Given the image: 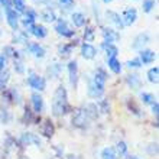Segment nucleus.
<instances>
[{
  "instance_id": "obj_1",
  "label": "nucleus",
  "mask_w": 159,
  "mask_h": 159,
  "mask_svg": "<svg viewBox=\"0 0 159 159\" xmlns=\"http://www.w3.org/2000/svg\"><path fill=\"white\" fill-rule=\"evenodd\" d=\"M68 111V96H67V90L64 85H59L54 93L52 97V113L54 116L59 117Z\"/></svg>"
},
{
  "instance_id": "obj_2",
  "label": "nucleus",
  "mask_w": 159,
  "mask_h": 159,
  "mask_svg": "<svg viewBox=\"0 0 159 159\" xmlns=\"http://www.w3.org/2000/svg\"><path fill=\"white\" fill-rule=\"evenodd\" d=\"M88 120H90V117H88L87 111L83 109H78L77 111H74V114H72V125L75 126V127H78V129L87 127Z\"/></svg>"
},
{
  "instance_id": "obj_3",
  "label": "nucleus",
  "mask_w": 159,
  "mask_h": 159,
  "mask_svg": "<svg viewBox=\"0 0 159 159\" xmlns=\"http://www.w3.org/2000/svg\"><path fill=\"white\" fill-rule=\"evenodd\" d=\"M28 85L30 88L36 90V91H43L46 87V81H45V78H42V77L36 75V74H30L28 77Z\"/></svg>"
},
{
  "instance_id": "obj_4",
  "label": "nucleus",
  "mask_w": 159,
  "mask_h": 159,
  "mask_svg": "<svg viewBox=\"0 0 159 159\" xmlns=\"http://www.w3.org/2000/svg\"><path fill=\"white\" fill-rule=\"evenodd\" d=\"M55 30H57L59 35L65 36V38H71V36L75 35V30H72L71 28L68 26L67 20H64V19H59V20L57 22V25H55Z\"/></svg>"
},
{
  "instance_id": "obj_5",
  "label": "nucleus",
  "mask_w": 159,
  "mask_h": 159,
  "mask_svg": "<svg viewBox=\"0 0 159 159\" xmlns=\"http://www.w3.org/2000/svg\"><path fill=\"white\" fill-rule=\"evenodd\" d=\"M103 93H104V84L96 83L93 80L90 85H88V96L93 97V98H98V97L103 96Z\"/></svg>"
},
{
  "instance_id": "obj_6",
  "label": "nucleus",
  "mask_w": 159,
  "mask_h": 159,
  "mask_svg": "<svg viewBox=\"0 0 159 159\" xmlns=\"http://www.w3.org/2000/svg\"><path fill=\"white\" fill-rule=\"evenodd\" d=\"M138 19V12H136V9L130 7V9H126L125 13H123V16H121V20H123V25L125 26H130L133 25L134 22Z\"/></svg>"
},
{
  "instance_id": "obj_7",
  "label": "nucleus",
  "mask_w": 159,
  "mask_h": 159,
  "mask_svg": "<svg viewBox=\"0 0 159 159\" xmlns=\"http://www.w3.org/2000/svg\"><path fill=\"white\" fill-rule=\"evenodd\" d=\"M6 19H7L9 26H10L12 29L17 30V28H19V15H17L13 9L6 10Z\"/></svg>"
},
{
  "instance_id": "obj_8",
  "label": "nucleus",
  "mask_w": 159,
  "mask_h": 159,
  "mask_svg": "<svg viewBox=\"0 0 159 159\" xmlns=\"http://www.w3.org/2000/svg\"><path fill=\"white\" fill-rule=\"evenodd\" d=\"M68 74H70V83L72 85H77V81H78V65H77V61H70L68 62Z\"/></svg>"
},
{
  "instance_id": "obj_9",
  "label": "nucleus",
  "mask_w": 159,
  "mask_h": 159,
  "mask_svg": "<svg viewBox=\"0 0 159 159\" xmlns=\"http://www.w3.org/2000/svg\"><path fill=\"white\" fill-rule=\"evenodd\" d=\"M30 101H32L35 113H41L42 110H43V98H42V96L39 93H34L30 96Z\"/></svg>"
},
{
  "instance_id": "obj_10",
  "label": "nucleus",
  "mask_w": 159,
  "mask_h": 159,
  "mask_svg": "<svg viewBox=\"0 0 159 159\" xmlns=\"http://www.w3.org/2000/svg\"><path fill=\"white\" fill-rule=\"evenodd\" d=\"M81 55L85 59H93L97 55V49L91 43H83V46H81Z\"/></svg>"
},
{
  "instance_id": "obj_11",
  "label": "nucleus",
  "mask_w": 159,
  "mask_h": 159,
  "mask_svg": "<svg viewBox=\"0 0 159 159\" xmlns=\"http://www.w3.org/2000/svg\"><path fill=\"white\" fill-rule=\"evenodd\" d=\"M156 58V54L153 52V51L151 49H142L140 51V58H139V61L142 64H152L153 61H155Z\"/></svg>"
},
{
  "instance_id": "obj_12",
  "label": "nucleus",
  "mask_w": 159,
  "mask_h": 159,
  "mask_svg": "<svg viewBox=\"0 0 159 159\" xmlns=\"http://www.w3.org/2000/svg\"><path fill=\"white\" fill-rule=\"evenodd\" d=\"M149 42V35L148 34H139L136 38H134V42L132 43V48L133 49H142L143 45H146Z\"/></svg>"
},
{
  "instance_id": "obj_13",
  "label": "nucleus",
  "mask_w": 159,
  "mask_h": 159,
  "mask_svg": "<svg viewBox=\"0 0 159 159\" xmlns=\"http://www.w3.org/2000/svg\"><path fill=\"white\" fill-rule=\"evenodd\" d=\"M28 29H29L30 34L35 35L36 38H45L46 35H48V29L42 25H32V26H29Z\"/></svg>"
},
{
  "instance_id": "obj_14",
  "label": "nucleus",
  "mask_w": 159,
  "mask_h": 159,
  "mask_svg": "<svg viewBox=\"0 0 159 159\" xmlns=\"http://www.w3.org/2000/svg\"><path fill=\"white\" fill-rule=\"evenodd\" d=\"M28 49H29L30 54H34L36 58H43V57H45V49H43L39 43H35V42L28 43Z\"/></svg>"
},
{
  "instance_id": "obj_15",
  "label": "nucleus",
  "mask_w": 159,
  "mask_h": 159,
  "mask_svg": "<svg viewBox=\"0 0 159 159\" xmlns=\"http://www.w3.org/2000/svg\"><path fill=\"white\" fill-rule=\"evenodd\" d=\"M107 15V19H109L111 23H114L116 25V28H119V29H121L123 28V20H121V17H120V15L119 13H116V12H113V10H109V12L106 13Z\"/></svg>"
},
{
  "instance_id": "obj_16",
  "label": "nucleus",
  "mask_w": 159,
  "mask_h": 159,
  "mask_svg": "<svg viewBox=\"0 0 159 159\" xmlns=\"http://www.w3.org/2000/svg\"><path fill=\"white\" fill-rule=\"evenodd\" d=\"M41 132H42V134H43L45 138H51V136L54 134L55 129H54V125H52V121H51L49 119H46V120L42 123Z\"/></svg>"
},
{
  "instance_id": "obj_17",
  "label": "nucleus",
  "mask_w": 159,
  "mask_h": 159,
  "mask_svg": "<svg viewBox=\"0 0 159 159\" xmlns=\"http://www.w3.org/2000/svg\"><path fill=\"white\" fill-rule=\"evenodd\" d=\"M20 142L23 145H30V143H35L36 146H41V140H39L34 133H23L20 138Z\"/></svg>"
},
{
  "instance_id": "obj_18",
  "label": "nucleus",
  "mask_w": 159,
  "mask_h": 159,
  "mask_svg": "<svg viewBox=\"0 0 159 159\" xmlns=\"http://www.w3.org/2000/svg\"><path fill=\"white\" fill-rule=\"evenodd\" d=\"M35 19H36V12H35L34 9H28L25 10V19H23V25L26 28H29V26L34 25Z\"/></svg>"
},
{
  "instance_id": "obj_19",
  "label": "nucleus",
  "mask_w": 159,
  "mask_h": 159,
  "mask_svg": "<svg viewBox=\"0 0 159 159\" xmlns=\"http://www.w3.org/2000/svg\"><path fill=\"white\" fill-rule=\"evenodd\" d=\"M103 36H104L106 43H111V42L119 39V35L116 34L113 29H110V28H104V29H103Z\"/></svg>"
},
{
  "instance_id": "obj_20",
  "label": "nucleus",
  "mask_w": 159,
  "mask_h": 159,
  "mask_svg": "<svg viewBox=\"0 0 159 159\" xmlns=\"http://www.w3.org/2000/svg\"><path fill=\"white\" fill-rule=\"evenodd\" d=\"M71 20H72V23H74L75 28H83V26L85 25V16H84L83 13H80V12L72 13Z\"/></svg>"
},
{
  "instance_id": "obj_21",
  "label": "nucleus",
  "mask_w": 159,
  "mask_h": 159,
  "mask_svg": "<svg viewBox=\"0 0 159 159\" xmlns=\"http://www.w3.org/2000/svg\"><path fill=\"white\" fill-rule=\"evenodd\" d=\"M103 48L106 49V54H107V58H117V54H119V49L117 46H114L113 43H103Z\"/></svg>"
},
{
  "instance_id": "obj_22",
  "label": "nucleus",
  "mask_w": 159,
  "mask_h": 159,
  "mask_svg": "<svg viewBox=\"0 0 159 159\" xmlns=\"http://www.w3.org/2000/svg\"><path fill=\"white\" fill-rule=\"evenodd\" d=\"M126 81L129 84V87H132L133 90H138L140 87V78H139L138 74H129L126 77Z\"/></svg>"
},
{
  "instance_id": "obj_23",
  "label": "nucleus",
  "mask_w": 159,
  "mask_h": 159,
  "mask_svg": "<svg viewBox=\"0 0 159 159\" xmlns=\"http://www.w3.org/2000/svg\"><path fill=\"white\" fill-rule=\"evenodd\" d=\"M107 64H109V68L114 72V74H120L121 72V65H120L117 58H109Z\"/></svg>"
},
{
  "instance_id": "obj_24",
  "label": "nucleus",
  "mask_w": 159,
  "mask_h": 159,
  "mask_svg": "<svg viewBox=\"0 0 159 159\" xmlns=\"http://www.w3.org/2000/svg\"><path fill=\"white\" fill-rule=\"evenodd\" d=\"M41 17L45 22H54L55 19H57L55 12H54V10H51V9H43V10L41 12Z\"/></svg>"
},
{
  "instance_id": "obj_25",
  "label": "nucleus",
  "mask_w": 159,
  "mask_h": 159,
  "mask_svg": "<svg viewBox=\"0 0 159 159\" xmlns=\"http://www.w3.org/2000/svg\"><path fill=\"white\" fill-rule=\"evenodd\" d=\"M101 159H117V153L113 148H104L101 151Z\"/></svg>"
},
{
  "instance_id": "obj_26",
  "label": "nucleus",
  "mask_w": 159,
  "mask_h": 159,
  "mask_svg": "<svg viewBox=\"0 0 159 159\" xmlns=\"http://www.w3.org/2000/svg\"><path fill=\"white\" fill-rule=\"evenodd\" d=\"M106 80H107V74H106V71L103 70V68H98L96 71V75H94V81L96 83H100V84H104Z\"/></svg>"
},
{
  "instance_id": "obj_27",
  "label": "nucleus",
  "mask_w": 159,
  "mask_h": 159,
  "mask_svg": "<svg viewBox=\"0 0 159 159\" xmlns=\"http://www.w3.org/2000/svg\"><path fill=\"white\" fill-rule=\"evenodd\" d=\"M12 6H15V12L16 13H23L26 10L25 0H12Z\"/></svg>"
},
{
  "instance_id": "obj_28",
  "label": "nucleus",
  "mask_w": 159,
  "mask_h": 159,
  "mask_svg": "<svg viewBox=\"0 0 159 159\" xmlns=\"http://www.w3.org/2000/svg\"><path fill=\"white\" fill-rule=\"evenodd\" d=\"M158 77H159V68L158 67H153V68H151L149 71H148V78H149V81L151 83H158Z\"/></svg>"
},
{
  "instance_id": "obj_29",
  "label": "nucleus",
  "mask_w": 159,
  "mask_h": 159,
  "mask_svg": "<svg viewBox=\"0 0 159 159\" xmlns=\"http://www.w3.org/2000/svg\"><path fill=\"white\" fill-rule=\"evenodd\" d=\"M9 74L7 71H0V90H3L4 87H6V84H7V81H9Z\"/></svg>"
},
{
  "instance_id": "obj_30",
  "label": "nucleus",
  "mask_w": 159,
  "mask_h": 159,
  "mask_svg": "<svg viewBox=\"0 0 159 159\" xmlns=\"http://www.w3.org/2000/svg\"><path fill=\"white\" fill-rule=\"evenodd\" d=\"M143 10L146 13H149L152 9L155 7V0H143V4H142Z\"/></svg>"
},
{
  "instance_id": "obj_31",
  "label": "nucleus",
  "mask_w": 159,
  "mask_h": 159,
  "mask_svg": "<svg viewBox=\"0 0 159 159\" xmlns=\"http://www.w3.org/2000/svg\"><path fill=\"white\" fill-rule=\"evenodd\" d=\"M94 34H96V30L93 29V28H87V29L84 30V39L87 42H91L94 39Z\"/></svg>"
},
{
  "instance_id": "obj_32",
  "label": "nucleus",
  "mask_w": 159,
  "mask_h": 159,
  "mask_svg": "<svg viewBox=\"0 0 159 159\" xmlns=\"http://www.w3.org/2000/svg\"><path fill=\"white\" fill-rule=\"evenodd\" d=\"M142 101L143 103H146V104H153L155 103V97L149 94V93H142Z\"/></svg>"
},
{
  "instance_id": "obj_33",
  "label": "nucleus",
  "mask_w": 159,
  "mask_h": 159,
  "mask_svg": "<svg viewBox=\"0 0 159 159\" xmlns=\"http://www.w3.org/2000/svg\"><path fill=\"white\" fill-rule=\"evenodd\" d=\"M71 51H72V45H71V43H70V45H61L58 48L59 55H70V54H71Z\"/></svg>"
},
{
  "instance_id": "obj_34",
  "label": "nucleus",
  "mask_w": 159,
  "mask_h": 159,
  "mask_svg": "<svg viewBox=\"0 0 159 159\" xmlns=\"http://www.w3.org/2000/svg\"><path fill=\"white\" fill-rule=\"evenodd\" d=\"M117 152L120 156H126L127 155V146L125 142H119L117 143Z\"/></svg>"
},
{
  "instance_id": "obj_35",
  "label": "nucleus",
  "mask_w": 159,
  "mask_h": 159,
  "mask_svg": "<svg viewBox=\"0 0 159 159\" xmlns=\"http://www.w3.org/2000/svg\"><path fill=\"white\" fill-rule=\"evenodd\" d=\"M98 106H100L101 113H107V111H109V109H110L109 101H107V100H101L100 103H98Z\"/></svg>"
},
{
  "instance_id": "obj_36",
  "label": "nucleus",
  "mask_w": 159,
  "mask_h": 159,
  "mask_svg": "<svg viewBox=\"0 0 159 159\" xmlns=\"http://www.w3.org/2000/svg\"><path fill=\"white\" fill-rule=\"evenodd\" d=\"M126 65L129 68H139V67H142V62H140L139 59H132V61H127Z\"/></svg>"
},
{
  "instance_id": "obj_37",
  "label": "nucleus",
  "mask_w": 159,
  "mask_h": 159,
  "mask_svg": "<svg viewBox=\"0 0 159 159\" xmlns=\"http://www.w3.org/2000/svg\"><path fill=\"white\" fill-rule=\"evenodd\" d=\"M0 4L4 7V10L12 9V0H0Z\"/></svg>"
},
{
  "instance_id": "obj_38",
  "label": "nucleus",
  "mask_w": 159,
  "mask_h": 159,
  "mask_svg": "<svg viewBox=\"0 0 159 159\" xmlns=\"http://www.w3.org/2000/svg\"><path fill=\"white\" fill-rule=\"evenodd\" d=\"M4 67H6V57L0 55V71H3Z\"/></svg>"
},
{
  "instance_id": "obj_39",
  "label": "nucleus",
  "mask_w": 159,
  "mask_h": 159,
  "mask_svg": "<svg viewBox=\"0 0 159 159\" xmlns=\"http://www.w3.org/2000/svg\"><path fill=\"white\" fill-rule=\"evenodd\" d=\"M152 113L155 114V116H158V113H159V104L156 103V101L152 104Z\"/></svg>"
},
{
  "instance_id": "obj_40",
  "label": "nucleus",
  "mask_w": 159,
  "mask_h": 159,
  "mask_svg": "<svg viewBox=\"0 0 159 159\" xmlns=\"http://www.w3.org/2000/svg\"><path fill=\"white\" fill-rule=\"evenodd\" d=\"M15 70H16L17 72H23V67H22L20 62H15Z\"/></svg>"
},
{
  "instance_id": "obj_41",
  "label": "nucleus",
  "mask_w": 159,
  "mask_h": 159,
  "mask_svg": "<svg viewBox=\"0 0 159 159\" xmlns=\"http://www.w3.org/2000/svg\"><path fill=\"white\" fill-rule=\"evenodd\" d=\"M62 4H65V6H71L72 4V0H59Z\"/></svg>"
},
{
  "instance_id": "obj_42",
  "label": "nucleus",
  "mask_w": 159,
  "mask_h": 159,
  "mask_svg": "<svg viewBox=\"0 0 159 159\" xmlns=\"http://www.w3.org/2000/svg\"><path fill=\"white\" fill-rule=\"evenodd\" d=\"M104 3H110V2H113V0H103Z\"/></svg>"
},
{
  "instance_id": "obj_43",
  "label": "nucleus",
  "mask_w": 159,
  "mask_h": 159,
  "mask_svg": "<svg viewBox=\"0 0 159 159\" xmlns=\"http://www.w3.org/2000/svg\"><path fill=\"white\" fill-rule=\"evenodd\" d=\"M130 159H140V158H138V156H130Z\"/></svg>"
}]
</instances>
